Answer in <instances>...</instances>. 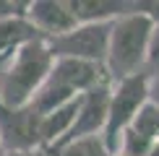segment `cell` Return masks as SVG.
Returning <instances> with one entry per match:
<instances>
[{"mask_svg": "<svg viewBox=\"0 0 159 156\" xmlns=\"http://www.w3.org/2000/svg\"><path fill=\"white\" fill-rule=\"evenodd\" d=\"M55 55L47 39H31L21 44L0 68V104L26 107L42 89L44 78L52 70Z\"/></svg>", "mask_w": 159, "mask_h": 156, "instance_id": "1", "label": "cell"}, {"mask_svg": "<svg viewBox=\"0 0 159 156\" xmlns=\"http://www.w3.org/2000/svg\"><path fill=\"white\" fill-rule=\"evenodd\" d=\"M151 31H154V24L136 11H128L125 16L112 21L110 47L104 57V73L110 76L112 83L143 70Z\"/></svg>", "mask_w": 159, "mask_h": 156, "instance_id": "2", "label": "cell"}, {"mask_svg": "<svg viewBox=\"0 0 159 156\" xmlns=\"http://www.w3.org/2000/svg\"><path fill=\"white\" fill-rule=\"evenodd\" d=\"M102 65L84 63V60H68V57H55L52 70L44 78L42 89L37 91V96L31 99V107L39 115H47L52 109L63 107V104L78 99L89 89H94L97 83L107 81Z\"/></svg>", "mask_w": 159, "mask_h": 156, "instance_id": "3", "label": "cell"}, {"mask_svg": "<svg viewBox=\"0 0 159 156\" xmlns=\"http://www.w3.org/2000/svg\"><path fill=\"white\" fill-rule=\"evenodd\" d=\"M146 102H149V76L143 70L112 83L107 125H104V133H102V141H104V146H107L110 154L117 151L120 135L133 125L136 115L141 112V107Z\"/></svg>", "mask_w": 159, "mask_h": 156, "instance_id": "4", "label": "cell"}, {"mask_svg": "<svg viewBox=\"0 0 159 156\" xmlns=\"http://www.w3.org/2000/svg\"><path fill=\"white\" fill-rule=\"evenodd\" d=\"M110 24H78L73 31L55 39H47L50 52L55 57H68V60H84L104 68V57L110 47Z\"/></svg>", "mask_w": 159, "mask_h": 156, "instance_id": "5", "label": "cell"}, {"mask_svg": "<svg viewBox=\"0 0 159 156\" xmlns=\"http://www.w3.org/2000/svg\"><path fill=\"white\" fill-rule=\"evenodd\" d=\"M39 122L42 115L31 104L26 107H5L0 104V143L5 154H24V151H39Z\"/></svg>", "mask_w": 159, "mask_h": 156, "instance_id": "6", "label": "cell"}, {"mask_svg": "<svg viewBox=\"0 0 159 156\" xmlns=\"http://www.w3.org/2000/svg\"><path fill=\"white\" fill-rule=\"evenodd\" d=\"M110 94H112V81L110 78L102 81V83H97V86L89 89L86 94H81L73 128H70L68 135L60 141V146H65V143H70V141H81V138H91V135H102L104 133L107 109H110Z\"/></svg>", "mask_w": 159, "mask_h": 156, "instance_id": "7", "label": "cell"}, {"mask_svg": "<svg viewBox=\"0 0 159 156\" xmlns=\"http://www.w3.org/2000/svg\"><path fill=\"white\" fill-rule=\"evenodd\" d=\"M26 24L42 39H55L76 29V18L68 8V0H29Z\"/></svg>", "mask_w": 159, "mask_h": 156, "instance_id": "8", "label": "cell"}, {"mask_svg": "<svg viewBox=\"0 0 159 156\" xmlns=\"http://www.w3.org/2000/svg\"><path fill=\"white\" fill-rule=\"evenodd\" d=\"M76 24H110L130 11L125 0H68Z\"/></svg>", "mask_w": 159, "mask_h": 156, "instance_id": "9", "label": "cell"}, {"mask_svg": "<svg viewBox=\"0 0 159 156\" xmlns=\"http://www.w3.org/2000/svg\"><path fill=\"white\" fill-rule=\"evenodd\" d=\"M50 156H112L104 146L102 135H91V138H81V141H70L60 146L57 151H52Z\"/></svg>", "mask_w": 159, "mask_h": 156, "instance_id": "10", "label": "cell"}, {"mask_svg": "<svg viewBox=\"0 0 159 156\" xmlns=\"http://www.w3.org/2000/svg\"><path fill=\"white\" fill-rule=\"evenodd\" d=\"M130 128H133L138 135H143L146 141L159 143V107L151 104V102H146L141 107V112L136 115V120H133Z\"/></svg>", "mask_w": 159, "mask_h": 156, "instance_id": "11", "label": "cell"}, {"mask_svg": "<svg viewBox=\"0 0 159 156\" xmlns=\"http://www.w3.org/2000/svg\"><path fill=\"white\" fill-rule=\"evenodd\" d=\"M143 73L149 78L159 76V26H154L149 39V50H146V63H143Z\"/></svg>", "mask_w": 159, "mask_h": 156, "instance_id": "12", "label": "cell"}, {"mask_svg": "<svg viewBox=\"0 0 159 156\" xmlns=\"http://www.w3.org/2000/svg\"><path fill=\"white\" fill-rule=\"evenodd\" d=\"M29 11V0H0V21L24 18Z\"/></svg>", "mask_w": 159, "mask_h": 156, "instance_id": "13", "label": "cell"}, {"mask_svg": "<svg viewBox=\"0 0 159 156\" xmlns=\"http://www.w3.org/2000/svg\"><path fill=\"white\" fill-rule=\"evenodd\" d=\"M130 11L143 13L154 26H159V0H138V3H130Z\"/></svg>", "mask_w": 159, "mask_h": 156, "instance_id": "14", "label": "cell"}, {"mask_svg": "<svg viewBox=\"0 0 159 156\" xmlns=\"http://www.w3.org/2000/svg\"><path fill=\"white\" fill-rule=\"evenodd\" d=\"M149 102L159 107V76L157 78H149Z\"/></svg>", "mask_w": 159, "mask_h": 156, "instance_id": "15", "label": "cell"}, {"mask_svg": "<svg viewBox=\"0 0 159 156\" xmlns=\"http://www.w3.org/2000/svg\"><path fill=\"white\" fill-rule=\"evenodd\" d=\"M5 156H50V154L39 148V151H24V154H5Z\"/></svg>", "mask_w": 159, "mask_h": 156, "instance_id": "16", "label": "cell"}, {"mask_svg": "<svg viewBox=\"0 0 159 156\" xmlns=\"http://www.w3.org/2000/svg\"><path fill=\"white\" fill-rule=\"evenodd\" d=\"M146 156H159V143H154V148H151V151H149Z\"/></svg>", "mask_w": 159, "mask_h": 156, "instance_id": "17", "label": "cell"}, {"mask_svg": "<svg viewBox=\"0 0 159 156\" xmlns=\"http://www.w3.org/2000/svg\"><path fill=\"white\" fill-rule=\"evenodd\" d=\"M0 156H5V148H3V143H0Z\"/></svg>", "mask_w": 159, "mask_h": 156, "instance_id": "18", "label": "cell"}, {"mask_svg": "<svg viewBox=\"0 0 159 156\" xmlns=\"http://www.w3.org/2000/svg\"><path fill=\"white\" fill-rule=\"evenodd\" d=\"M112 156H125V154H112Z\"/></svg>", "mask_w": 159, "mask_h": 156, "instance_id": "19", "label": "cell"}]
</instances>
